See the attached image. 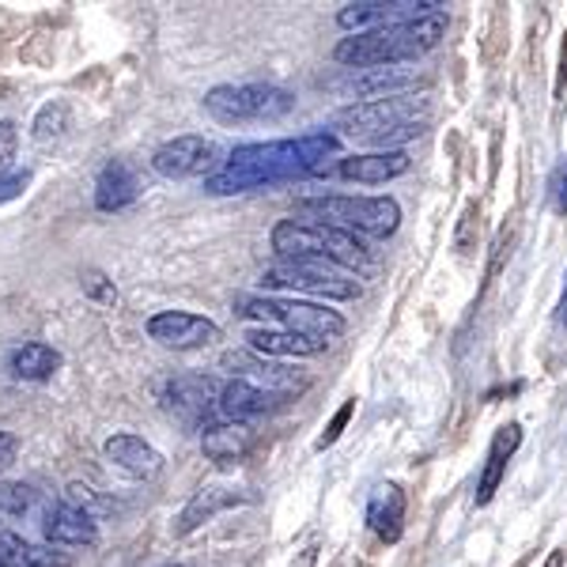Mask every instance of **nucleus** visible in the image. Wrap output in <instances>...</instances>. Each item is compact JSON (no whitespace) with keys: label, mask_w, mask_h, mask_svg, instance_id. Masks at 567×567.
<instances>
[{"label":"nucleus","mask_w":567,"mask_h":567,"mask_svg":"<svg viewBox=\"0 0 567 567\" xmlns=\"http://www.w3.org/2000/svg\"><path fill=\"white\" fill-rule=\"evenodd\" d=\"M307 216L318 224L341 227L349 235H371V239H390L401 227V205L393 197H355V194H326L299 200Z\"/></svg>","instance_id":"5"},{"label":"nucleus","mask_w":567,"mask_h":567,"mask_svg":"<svg viewBox=\"0 0 567 567\" xmlns=\"http://www.w3.org/2000/svg\"><path fill=\"white\" fill-rule=\"evenodd\" d=\"M61 503L65 507H72V511H84V515H91L99 523L103 515H110L114 511V503H110L106 496H99L91 484H84V481H72V484H65V492H61Z\"/></svg>","instance_id":"29"},{"label":"nucleus","mask_w":567,"mask_h":567,"mask_svg":"<svg viewBox=\"0 0 567 567\" xmlns=\"http://www.w3.org/2000/svg\"><path fill=\"white\" fill-rule=\"evenodd\" d=\"M0 567H69V556L50 545H34L16 529H0Z\"/></svg>","instance_id":"25"},{"label":"nucleus","mask_w":567,"mask_h":567,"mask_svg":"<svg viewBox=\"0 0 567 567\" xmlns=\"http://www.w3.org/2000/svg\"><path fill=\"white\" fill-rule=\"evenodd\" d=\"M352 416H355V401H344V405H341V409H337V413H333V420H329V424H326V432L318 435L315 451H326V446H333L337 439H341V432H344V427H349V420H352Z\"/></svg>","instance_id":"31"},{"label":"nucleus","mask_w":567,"mask_h":567,"mask_svg":"<svg viewBox=\"0 0 567 567\" xmlns=\"http://www.w3.org/2000/svg\"><path fill=\"white\" fill-rule=\"evenodd\" d=\"M27 186H31V171H16V175H0V205L23 197Z\"/></svg>","instance_id":"33"},{"label":"nucleus","mask_w":567,"mask_h":567,"mask_svg":"<svg viewBox=\"0 0 567 567\" xmlns=\"http://www.w3.org/2000/svg\"><path fill=\"white\" fill-rule=\"evenodd\" d=\"M16 451H20V443H16V435H12V432H0V477H4V473L12 470Z\"/></svg>","instance_id":"35"},{"label":"nucleus","mask_w":567,"mask_h":567,"mask_svg":"<svg viewBox=\"0 0 567 567\" xmlns=\"http://www.w3.org/2000/svg\"><path fill=\"white\" fill-rule=\"evenodd\" d=\"M219 163V148L208 136H175L152 152V171L159 178L182 182V178H213Z\"/></svg>","instance_id":"10"},{"label":"nucleus","mask_w":567,"mask_h":567,"mask_svg":"<svg viewBox=\"0 0 567 567\" xmlns=\"http://www.w3.org/2000/svg\"><path fill=\"white\" fill-rule=\"evenodd\" d=\"M42 534L50 548H87L99 542V523L84 515V511H72L65 503H58V507H45Z\"/></svg>","instance_id":"18"},{"label":"nucleus","mask_w":567,"mask_h":567,"mask_svg":"<svg viewBox=\"0 0 567 567\" xmlns=\"http://www.w3.org/2000/svg\"><path fill=\"white\" fill-rule=\"evenodd\" d=\"M548 200H553L556 216H567V155L556 163L553 178H548Z\"/></svg>","instance_id":"32"},{"label":"nucleus","mask_w":567,"mask_h":567,"mask_svg":"<svg viewBox=\"0 0 567 567\" xmlns=\"http://www.w3.org/2000/svg\"><path fill=\"white\" fill-rule=\"evenodd\" d=\"M280 405H288L284 393H272V390H261L246 379H224V390H219V401H216V420H246L254 416H265V413H277Z\"/></svg>","instance_id":"15"},{"label":"nucleus","mask_w":567,"mask_h":567,"mask_svg":"<svg viewBox=\"0 0 567 567\" xmlns=\"http://www.w3.org/2000/svg\"><path fill=\"white\" fill-rule=\"evenodd\" d=\"M103 451H106V458L117 465V470L130 473V477H136V481H152L155 473L163 470V454L155 451L148 439L133 435V432L110 435L103 443Z\"/></svg>","instance_id":"20"},{"label":"nucleus","mask_w":567,"mask_h":567,"mask_svg":"<svg viewBox=\"0 0 567 567\" xmlns=\"http://www.w3.org/2000/svg\"><path fill=\"white\" fill-rule=\"evenodd\" d=\"M432 12H439V4H427V0H360V4H344L337 12V27L349 34H363L379 31V27L420 20V16Z\"/></svg>","instance_id":"11"},{"label":"nucleus","mask_w":567,"mask_h":567,"mask_svg":"<svg viewBox=\"0 0 567 567\" xmlns=\"http://www.w3.org/2000/svg\"><path fill=\"white\" fill-rule=\"evenodd\" d=\"M427 117H432V103L427 95H390V99H368V103L341 106L333 114V130H341L352 141L382 144L390 152V144L413 141L427 130Z\"/></svg>","instance_id":"4"},{"label":"nucleus","mask_w":567,"mask_h":567,"mask_svg":"<svg viewBox=\"0 0 567 567\" xmlns=\"http://www.w3.org/2000/svg\"><path fill=\"white\" fill-rule=\"evenodd\" d=\"M258 435H254L250 424H239V420H216L200 432V451H205L208 462H219V465H231V462H243L246 454L254 451Z\"/></svg>","instance_id":"21"},{"label":"nucleus","mask_w":567,"mask_h":567,"mask_svg":"<svg viewBox=\"0 0 567 567\" xmlns=\"http://www.w3.org/2000/svg\"><path fill=\"white\" fill-rule=\"evenodd\" d=\"M148 337L152 341H159L163 349L194 352V349H208V344H216L224 333H219V326L205 315H189V310H159V315L148 318Z\"/></svg>","instance_id":"12"},{"label":"nucleus","mask_w":567,"mask_h":567,"mask_svg":"<svg viewBox=\"0 0 567 567\" xmlns=\"http://www.w3.org/2000/svg\"><path fill=\"white\" fill-rule=\"evenodd\" d=\"M409 167H413L409 152L390 148V152L349 155V159H341L337 175L349 178V182H360V186H386V182L401 178V175H409Z\"/></svg>","instance_id":"16"},{"label":"nucleus","mask_w":567,"mask_h":567,"mask_svg":"<svg viewBox=\"0 0 567 567\" xmlns=\"http://www.w3.org/2000/svg\"><path fill=\"white\" fill-rule=\"evenodd\" d=\"M265 291H303L318 299H360V280L326 261H277L261 272Z\"/></svg>","instance_id":"8"},{"label":"nucleus","mask_w":567,"mask_h":567,"mask_svg":"<svg viewBox=\"0 0 567 567\" xmlns=\"http://www.w3.org/2000/svg\"><path fill=\"white\" fill-rule=\"evenodd\" d=\"M16 148H20V130H16V122L4 117V122H0V171L16 159Z\"/></svg>","instance_id":"34"},{"label":"nucleus","mask_w":567,"mask_h":567,"mask_svg":"<svg viewBox=\"0 0 567 567\" xmlns=\"http://www.w3.org/2000/svg\"><path fill=\"white\" fill-rule=\"evenodd\" d=\"M337 148H341L337 133H326V130L288 136V141L239 144V148L224 159V167L205 182V194L231 197V194H250V189L318 175L329 155H337Z\"/></svg>","instance_id":"1"},{"label":"nucleus","mask_w":567,"mask_h":567,"mask_svg":"<svg viewBox=\"0 0 567 567\" xmlns=\"http://www.w3.org/2000/svg\"><path fill=\"white\" fill-rule=\"evenodd\" d=\"M205 110L219 125L277 122L296 110V95L277 84H219L205 95Z\"/></svg>","instance_id":"7"},{"label":"nucleus","mask_w":567,"mask_h":567,"mask_svg":"<svg viewBox=\"0 0 567 567\" xmlns=\"http://www.w3.org/2000/svg\"><path fill=\"white\" fill-rule=\"evenodd\" d=\"M446 34V16L432 12L420 16L409 23H393L379 27V31H363L349 34V39L337 42L333 61L349 69H390V65H405V61L424 58L427 50H435Z\"/></svg>","instance_id":"2"},{"label":"nucleus","mask_w":567,"mask_h":567,"mask_svg":"<svg viewBox=\"0 0 567 567\" xmlns=\"http://www.w3.org/2000/svg\"><path fill=\"white\" fill-rule=\"evenodd\" d=\"M39 511L45 515L42 496L31 488V484H23V481H0V523L20 526V523H27V518L39 515Z\"/></svg>","instance_id":"27"},{"label":"nucleus","mask_w":567,"mask_h":567,"mask_svg":"<svg viewBox=\"0 0 567 567\" xmlns=\"http://www.w3.org/2000/svg\"><path fill=\"white\" fill-rule=\"evenodd\" d=\"M368 526L379 542H401V529H405V492L398 488L393 481L379 484L368 499Z\"/></svg>","instance_id":"23"},{"label":"nucleus","mask_w":567,"mask_h":567,"mask_svg":"<svg viewBox=\"0 0 567 567\" xmlns=\"http://www.w3.org/2000/svg\"><path fill=\"white\" fill-rule=\"evenodd\" d=\"M144 194V182L136 175L133 163L125 159H110L95 178V208L99 213H122L130 208L136 197Z\"/></svg>","instance_id":"19"},{"label":"nucleus","mask_w":567,"mask_h":567,"mask_svg":"<svg viewBox=\"0 0 567 567\" xmlns=\"http://www.w3.org/2000/svg\"><path fill=\"white\" fill-rule=\"evenodd\" d=\"M564 58H567V34H564Z\"/></svg>","instance_id":"38"},{"label":"nucleus","mask_w":567,"mask_h":567,"mask_svg":"<svg viewBox=\"0 0 567 567\" xmlns=\"http://www.w3.org/2000/svg\"><path fill=\"white\" fill-rule=\"evenodd\" d=\"M235 310L250 322H265V329H288L299 337H315V341H333L341 337L349 322L337 310L322 303H307V299H280V296H239Z\"/></svg>","instance_id":"6"},{"label":"nucleus","mask_w":567,"mask_h":567,"mask_svg":"<svg viewBox=\"0 0 567 567\" xmlns=\"http://www.w3.org/2000/svg\"><path fill=\"white\" fill-rule=\"evenodd\" d=\"M246 349L265 355V360H307V355H322L329 344L315 337H299L288 329H246Z\"/></svg>","instance_id":"22"},{"label":"nucleus","mask_w":567,"mask_h":567,"mask_svg":"<svg viewBox=\"0 0 567 567\" xmlns=\"http://www.w3.org/2000/svg\"><path fill=\"white\" fill-rule=\"evenodd\" d=\"M224 368H231L235 379H246L261 390H272V393H284V398H296L299 390H307V379H299L296 371H288L284 363L277 360H265L258 352H227L224 355Z\"/></svg>","instance_id":"14"},{"label":"nucleus","mask_w":567,"mask_h":567,"mask_svg":"<svg viewBox=\"0 0 567 567\" xmlns=\"http://www.w3.org/2000/svg\"><path fill=\"white\" fill-rule=\"evenodd\" d=\"M167 567H182V564H167Z\"/></svg>","instance_id":"39"},{"label":"nucleus","mask_w":567,"mask_h":567,"mask_svg":"<svg viewBox=\"0 0 567 567\" xmlns=\"http://www.w3.org/2000/svg\"><path fill=\"white\" fill-rule=\"evenodd\" d=\"M84 296H91L95 303H103V307H114L117 303V288H114V280H106L103 272H95V269H87L84 272Z\"/></svg>","instance_id":"30"},{"label":"nucleus","mask_w":567,"mask_h":567,"mask_svg":"<svg viewBox=\"0 0 567 567\" xmlns=\"http://www.w3.org/2000/svg\"><path fill=\"white\" fill-rule=\"evenodd\" d=\"M518 446H523V424H503L496 435H492V446H488V458H484V470H481V481H477V492H473V499H477V507H488L492 496L499 492L503 484V473H507V462L518 454Z\"/></svg>","instance_id":"17"},{"label":"nucleus","mask_w":567,"mask_h":567,"mask_svg":"<svg viewBox=\"0 0 567 567\" xmlns=\"http://www.w3.org/2000/svg\"><path fill=\"white\" fill-rule=\"evenodd\" d=\"M416 84H420L416 69L390 65V69L355 72V76L349 80V91H355L360 99H390V95H409V91H416Z\"/></svg>","instance_id":"24"},{"label":"nucleus","mask_w":567,"mask_h":567,"mask_svg":"<svg viewBox=\"0 0 567 567\" xmlns=\"http://www.w3.org/2000/svg\"><path fill=\"white\" fill-rule=\"evenodd\" d=\"M69 125H72V110L65 99H50L45 106H39V114H34V122H31V141L34 144H53V141H61V136L69 133Z\"/></svg>","instance_id":"28"},{"label":"nucleus","mask_w":567,"mask_h":567,"mask_svg":"<svg viewBox=\"0 0 567 567\" xmlns=\"http://www.w3.org/2000/svg\"><path fill=\"white\" fill-rule=\"evenodd\" d=\"M545 567H564V548H553V553H548V560H545Z\"/></svg>","instance_id":"37"},{"label":"nucleus","mask_w":567,"mask_h":567,"mask_svg":"<svg viewBox=\"0 0 567 567\" xmlns=\"http://www.w3.org/2000/svg\"><path fill=\"white\" fill-rule=\"evenodd\" d=\"M556 326H567V277L560 288V303H556Z\"/></svg>","instance_id":"36"},{"label":"nucleus","mask_w":567,"mask_h":567,"mask_svg":"<svg viewBox=\"0 0 567 567\" xmlns=\"http://www.w3.org/2000/svg\"><path fill=\"white\" fill-rule=\"evenodd\" d=\"M8 371L20 382H45L61 371V352L45 341H27L8 355Z\"/></svg>","instance_id":"26"},{"label":"nucleus","mask_w":567,"mask_h":567,"mask_svg":"<svg viewBox=\"0 0 567 567\" xmlns=\"http://www.w3.org/2000/svg\"><path fill=\"white\" fill-rule=\"evenodd\" d=\"M246 503H258L250 488H231V484H205L200 492H194V499L182 507V515L175 518V537H189L194 529L205 523H213L219 511L246 507Z\"/></svg>","instance_id":"13"},{"label":"nucleus","mask_w":567,"mask_h":567,"mask_svg":"<svg viewBox=\"0 0 567 567\" xmlns=\"http://www.w3.org/2000/svg\"><path fill=\"white\" fill-rule=\"evenodd\" d=\"M219 390H224V379L216 374H175L159 386V401L178 424L197 427L205 420H216Z\"/></svg>","instance_id":"9"},{"label":"nucleus","mask_w":567,"mask_h":567,"mask_svg":"<svg viewBox=\"0 0 567 567\" xmlns=\"http://www.w3.org/2000/svg\"><path fill=\"white\" fill-rule=\"evenodd\" d=\"M269 246L280 254V261H326L352 277L374 269V250L368 243L318 219H280L269 235Z\"/></svg>","instance_id":"3"}]
</instances>
